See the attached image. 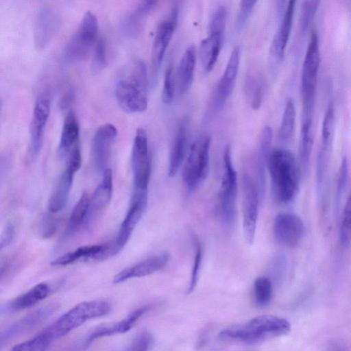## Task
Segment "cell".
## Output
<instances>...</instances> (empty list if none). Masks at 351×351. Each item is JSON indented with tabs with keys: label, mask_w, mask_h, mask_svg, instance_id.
<instances>
[{
	"label": "cell",
	"mask_w": 351,
	"mask_h": 351,
	"mask_svg": "<svg viewBox=\"0 0 351 351\" xmlns=\"http://www.w3.org/2000/svg\"><path fill=\"white\" fill-rule=\"evenodd\" d=\"M147 72L143 61L135 62L128 73L115 87V97L119 107L128 113L142 112L147 108Z\"/></svg>",
	"instance_id": "obj_3"
},
{
	"label": "cell",
	"mask_w": 351,
	"mask_h": 351,
	"mask_svg": "<svg viewBox=\"0 0 351 351\" xmlns=\"http://www.w3.org/2000/svg\"><path fill=\"white\" fill-rule=\"evenodd\" d=\"M320 61L317 32L312 31L305 53L301 75L303 108H314L318 69Z\"/></svg>",
	"instance_id": "obj_7"
},
{
	"label": "cell",
	"mask_w": 351,
	"mask_h": 351,
	"mask_svg": "<svg viewBox=\"0 0 351 351\" xmlns=\"http://www.w3.org/2000/svg\"><path fill=\"white\" fill-rule=\"evenodd\" d=\"M255 179L248 171L242 175V223L244 239L249 245L253 244L257 227L259 205L261 202Z\"/></svg>",
	"instance_id": "obj_8"
},
{
	"label": "cell",
	"mask_w": 351,
	"mask_h": 351,
	"mask_svg": "<svg viewBox=\"0 0 351 351\" xmlns=\"http://www.w3.org/2000/svg\"><path fill=\"white\" fill-rule=\"evenodd\" d=\"M174 97V80L173 76V69L171 65L166 70L163 88L162 90V100L163 103L169 104L172 102Z\"/></svg>",
	"instance_id": "obj_46"
},
{
	"label": "cell",
	"mask_w": 351,
	"mask_h": 351,
	"mask_svg": "<svg viewBox=\"0 0 351 351\" xmlns=\"http://www.w3.org/2000/svg\"><path fill=\"white\" fill-rule=\"evenodd\" d=\"M227 17V10L219 6L213 12L208 25V32L223 34Z\"/></svg>",
	"instance_id": "obj_43"
},
{
	"label": "cell",
	"mask_w": 351,
	"mask_h": 351,
	"mask_svg": "<svg viewBox=\"0 0 351 351\" xmlns=\"http://www.w3.org/2000/svg\"><path fill=\"white\" fill-rule=\"evenodd\" d=\"M265 90L266 81L264 76L260 72H249L244 82V93L247 101L252 108H259Z\"/></svg>",
	"instance_id": "obj_27"
},
{
	"label": "cell",
	"mask_w": 351,
	"mask_h": 351,
	"mask_svg": "<svg viewBox=\"0 0 351 351\" xmlns=\"http://www.w3.org/2000/svg\"><path fill=\"white\" fill-rule=\"evenodd\" d=\"M349 178V164L346 156L342 158L337 174L335 196V210L338 213L346 192Z\"/></svg>",
	"instance_id": "obj_37"
},
{
	"label": "cell",
	"mask_w": 351,
	"mask_h": 351,
	"mask_svg": "<svg viewBox=\"0 0 351 351\" xmlns=\"http://www.w3.org/2000/svg\"><path fill=\"white\" fill-rule=\"evenodd\" d=\"M89 197L84 192L74 206L69 221V231L73 233L84 224L88 208Z\"/></svg>",
	"instance_id": "obj_36"
},
{
	"label": "cell",
	"mask_w": 351,
	"mask_h": 351,
	"mask_svg": "<svg viewBox=\"0 0 351 351\" xmlns=\"http://www.w3.org/2000/svg\"><path fill=\"white\" fill-rule=\"evenodd\" d=\"M45 221L47 223L45 225L43 234H45L47 237H50L56 232V221L51 217H47Z\"/></svg>",
	"instance_id": "obj_50"
},
{
	"label": "cell",
	"mask_w": 351,
	"mask_h": 351,
	"mask_svg": "<svg viewBox=\"0 0 351 351\" xmlns=\"http://www.w3.org/2000/svg\"><path fill=\"white\" fill-rule=\"evenodd\" d=\"M158 1H144L139 3L124 18L121 23V30L129 37H135L142 30L147 16L157 6Z\"/></svg>",
	"instance_id": "obj_24"
},
{
	"label": "cell",
	"mask_w": 351,
	"mask_h": 351,
	"mask_svg": "<svg viewBox=\"0 0 351 351\" xmlns=\"http://www.w3.org/2000/svg\"><path fill=\"white\" fill-rule=\"evenodd\" d=\"M223 169L218 193L217 208L222 222L230 226L234 223L236 216L238 182L231 149L228 145L223 152Z\"/></svg>",
	"instance_id": "obj_5"
},
{
	"label": "cell",
	"mask_w": 351,
	"mask_h": 351,
	"mask_svg": "<svg viewBox=\"0 0 351 351\" xmlns=\"http://www.w3.org/2000/svg\"><path fill=\"white\" fill-rule=\"evenodd\" d=\"M196 62V51L193 45L189 46L183 53L177 72V88L179 94H185L191 88Z\"/></svg>",
	"instance_id": "obj_25"
},
{
	"label": "cell",
	"mask_w": 351,
	"mask_h": 351,
	"mask_svg": "<svg viewBox=\"0 0 351 351\" xmlns=\"http://www.w3.org/2000/svg\"><path fill=\"white\" fill-rule=\"evenodd\" d=\"M194 240L195 245V252L194 256L193 267L191 270L190 282L187 291L188 293L193 292L197 284L202 261L203 253L201 243L197 239L195 238V239Z\"/></svg>",
	"instance_id": "obj_42"
},
{
	"label": "cell",
	"mask_w": 351,
	"mask_h": 351,
	"mask_svg": "<svg viewBox=\"0 0 351 351\" xmlns=\"http://www.w3.org/2000/svg\"><path fill=\"white\" fill-rule=\"evenodd\" d=\"M295 121V104L292 98L286 102L278 131L279 138L282 141H289L293 136Z\"/></svg>",
	"instance_id": "obj_33"
},
{
	"label": "cell",
	"mask_w": 351,
	"mask_h": 351,
	"mask_svg": "<svg viewBox=\"0 0 351 351\" xmlns=\"http://www.w3.org/2000/svg\"><path fill=\"white\" fill-rule=\"evenodd\" d=\"M295 3L293 0L288 2L272 41L271 52L278 60H282L284 58L293 24Z\"/></svg>",
	"instance_id": "obj_23"
},
{
	"label": "cell",
	"mask_w": 351,
	"mask_h": 351,
	"mask_svg": "<svg viewBox=\"0 0 351 351\" xmlns=\"http://www.w3.org/2000/svg\"><path fill=\"white\" fill-rule=\"evenodd\" d=\"M151 308L152 305L150 304L145 305L134 310L119 322L106 323L97 326L87 336L84 341V346H88L95 339L103 337L126 332Z\"/></svg>",
	"instance_id": "obj_18"
},
{
	"label": "cell",
	"mask_w": 351,
	"mask_h": 351,
	"mask_svg": "<svg viewBox=\"0 0 351 351\" xmlns=\"http://www.w3.org/2000/svg\"><path fill=\"white\" fill-rule=\"evenodd\" d=\"M305 232V224L302 219L295 213H280L274 219V238L278 243L284 246L289 247L297 246L304 238Z\"/></svg>",
	"instance_id": "obj_12"
},
{
	"label": "cell",
	"mask_w": 351,
	"mask_h": 351,
	"mask_svg": "<svg viewBox=\"0 0 351 351\" xmlns=\"http://www.w3.org/2000/svg\"><path fill=\"white\" fill-rule=\"evenodd\" d=\"M2 106H3V101H2V99L0 98V115H1V110H2Z\"/></svg>",
	"instance_id": "obj_54"
},
{
	"label": "cell",
	"mask_w": 351,
	"mask_h": 351,
	"mask_svg": "<svg viewBox=\"0 0 351 351\" xmlns=\"http://www.w3.org/2000/svg\"><path fill=\"white\" fill-rule=\"evenodd\" d=\"M80 127L75 114L70 110L64 120L60 140L59 152L65 155L76 145L79 144Z\"/></svg>",
	"instance_id": "obj_29"
},
{
	"label": "cell",
	"mask_w": 351,
	"mask_h": 351,
	"mask_svg": "<svg viewBox=\"0 0 351 351\" xmlns=\"http://www.w3.org/2000/svg\"><path fill=\"white\" fill-rule=\"evenodd\" d=\"M186 130L184 125L180 126L174 136L171 145L168 174L169 177H174L182 166L186 153Z\"/></svg>",
	"instance_id": "obj_30"
},
{
	"label": "cell",
	"mask_w": 351,
	"mask_h": 351,
	"mask_svg": "<svg viewBox=\"0 0 351 351\" xmlns=\"http://www.w3.org/2000/svg\"><path fill=\"white\" fill-rule=\"evenodd\" d=\"M66 155L67 162L66 169L75 173L80 168L82 164L80 143L74 146Z\"/></svg>",
	"instance_id": "obj_47"
},
{
	"label": "cell",
	"mask_w": 351,
	"mask_h": 351,
	"mask_svg": "<svg viewBox=\"0 0 351 351\" xmlns=\"http://www.w3.org/2000/svg\"><path fill=\"white\" fill-rule=\"evenodd\" d=\"M169 259V254L166 252L149 257L132 267L123 269L114 277L112 282L114 284H118L130 278L151 275L162 269Z\"/></svg>",
	"instance_id": "obj_20"
},
{
	"label": "cell",
	"mask_w": 351,
	"mask_h": 351,
	"mask_svg": "<svg viewBox=\"0 0 351 351\" xmlns=\"http://www.w3.org/2000/svg\"><path fill=\"white\" fill-rule=\"evenodd\" d=\"M9 266V262L7 259L0 260V278L4 275Z\"/></svg>",
	"instance_id": "obj_52"
},
{
	"label": "cell",
	"mask_w": 351,
	"mask_h": 351,
	"mask_svg": "<svg viewBox=\"0 0 351 351\" xmlns=\"http://www.w3.org/2000/svg\"><path fill=\"white\" fill-rule=\"evenodd\" d=\"M50 288L46 283H39L26 293L12 300L8 308L11 311H19L29 308L46 298Z\"/></svg>",
	"instance_id": "obj_31"
},
{
	"label": "cell",
	"mask_w": 351,
	"mask_h": 351,
	"mask_svg": "<svg viewBox=\"0 0 351 351\" xmlns=\"http://www.w3.org/2000/svg\"><path fill=\"white\" fill-rule=\"evenodd\" d=\"M328 351H346L345 348L339 343L335 342L332 343L329 348Z\"/></svg>",
	"instance_id": "obj_53"
},
{
	"label": "cell",
	"mask_w": 351,
	"mask_h": 351,
	"mask_svg": "<svg viewBox=\"0 0 351 351\" xmlns=\"http://www.w3.org/2000/svg\"><path fill=\"white\" fill-rule=\"evenodd\" d=\"M116 127L111 123L100 125L94 134L90 156L93 167L98 173L107 170L111 155L112 145L117 136Z\"/></svg>",
	"instance_id": "obj_13"
},
{
	"label": "cell",
	"mask_w": 351,
	"mask_h": 351,
	"mask_svg": "<svg viewBox=\"0 0 351 351\" xmlns=\"http://www.w3.org/2000/svg\"><path fill=\"white\" fill-rule=\"evenodd\" d=\"M210 143V136L204 134L191 146L182 170L183 182L190 192L195 191L208 176Z\"/></svg>",
	"instance_id": "obj_6"
},
{
	"label": "cell",
	"mask_w": 351,
	"mask_h": 351,
	"mask_svg": "<svg viewBox=\"0 0 351 351\" xmlns=\"http://www.w3.org/2000/svg\"><path fill=\"white\" fill-rule=\"evenodd\" d=\"M290 330L291 324L286 319L273 315H262L245 323L224 328L219 333V338L224 341L254 344L287 335Z\"/></svg>",
	"instance_id": "obj_2"
},
{
	"label": "cell",
	"mask_w": 351,
	"mask_h": 351,
	"mask_svg": "<svg viewBox=\"0 0 351 351\" xmlns=\"http://www.w3.org/2000/svg\"><path fill=\"white\" fill-rule=\"evenodd\" d=\"M335 131V108L332 101L328 104L321 130V143L319 152L330 154Z\"/></svg>",
	"instance_id": "obj_32"
},
{
	"label": "cell",
	"mask_w": 351,
	"mask_h": 351,
	"mask_svg": "<svg viewBox=\"0 0 351 351\" xmlns=\"http://www.w3.org/2000/svg\"><path fill=\"white\" fill-rule=\"evenodd\" d=\"M106 65V45L103 38L97 39L94 45L92 69L97 73Z\"/></svg>",
	"instance_id": "obj_41"
},
{
	"label": "cell",
	"mask_w": 351,
	"mask_h": 351,
	"mask_svg": "<svg viewBox=\"0 0 351 351\" xmlns=\"http://www.w3.org/2000/svg\"><path fill=\"white\" fill-rule=\"evenodd\" d=\"M112 194V171L108 169L103 173L101 183L89 198L88 208L84 222L89 224L109 204Z\"/></svg>",
	"instance_id": "obj_21"
},
{
	"label": "cell",
	"mask_w": 351,
	"mask_h": 351,
	"mask_svg": "<svg viewBox=\"0 0 351 351\" xmlns=\"http://www.w3.org/2000/svg\"><path fill=\"white\" fill-rule=\"evenodd\" d=\"M267 168L275 200L282 204L293 201L300 184V170L293 154L282 147L270 150Z\"/></svg>",
	"instance_id": "obj_1"
},
{
	"label": "cell",
	"mask_w": 351,
	"mask_h": 351,
	"mask_svg": "<svg viewBox=\"0 0 351 351\" xmlns=\"http://www.w3.org/2000/svg\"><path fill=\"white\" fill-rule=\"evenodd\" d=\"M97 31L98 22L96 16L90 11L86 12L67 45V56L76 61L86 59L95 44Z\"/></svg>",
	"instance_id": "obj_9"
},
{
	"label": "cell",
	"mask_w": 351,
	"mask_h": 351,
	"mask_svg": "<svg viewBox=\"0 0 351 351\" xmlns=\"http://www.w3.org/2000/svg\"><path fill=\"white\" fill-rule=\"evenodd\" d=\"M199 46V57L202 67L206 72L210 71L219 57L222 46L223 34L208 32Z\"/></svg>",
	"instance_id": "obj_26"
},
{
	"label": "cell",
	"mask_w": 351,
	"mask_h": 351,
	"mask_svg": "<svg viewBox=\"0 0 351 351\" xmlns=\"http://www.w3.org/2000/svg\"><path fill=\"white\" fill-rule=\"evenodd\" d=\"M272 141V130L270 126L265 125L260 134L258 145L255 157V168L256 180L261 200L265 192V173L267 160L270 152V145Z\"/></svg>",
	"instance_id": "obj_22"
},
{
	"label": "cell",
	"mask_w": 351,
	"mask_h": 351,
	"mask_svg": "<svg viewBox=\"0 0 351 351\" xmlns=\"http://www.w3.org/2000/svg\"><path fill=\"white\" fill-rule=\"evenodd\" d=\"M57 13L50 8H43L37 14L34 28V45L37 49H44L49 44L59 27Z\"/></svg>",
	"instance_id": "obj_19"
},
{
	"label": "cell",
	"mask_w": 351,
	"mask_h": 351,
	"mask_svg": "<svg viewBox=\"0 0 351 351\" xmlns=\"http://www.w3.org/2000/svg\"><path fill=\"white\" fill-rule=\"evenodd\" d=\"M351 199L348 197L340 219L339 241L343 247H348L350 243Z\"/></svg>",
	"instance_id": "obj_38"
},
{
	"label": "cell",
	"mask_w": 351,
	"mask_h": 351,
	"mask_svg": "<svg viewBox=\"0 0 351 351\" xmlns=\"http://www.w3.org/2000/svg\"><path fill=\"white\" fill-rule=\"evenodd\" d=\"M254 298L259 307L267 306L273 296V282L267 276H259L254 282Z\"/></svg>",
	"instance_id": "obj_34"
},
{
	"label": "cell",
	"mask_w": 351,
	"mask_h": 351,
	"mask_svg": "<svg viewBox=\"0 0 351 351\" xmlns=\"http://www.w3.org/2000/svg\"><path fill=\"white\" fill-rule=\"evenodd\" d=\"M256 3V1L254 0L240 1L236 19V27L238 31L242 30L245 25Z\"/></svg>",
	"instance_id": "obj_45"
},
{
	"label": "cell",
	"mask_w": 351,
	"mask_h": 351,
	"mask_svg": "<svg viewBox=\"0 0 351 351\" xmlns=\"http://www.w3.org/2000/svg\"><path fill=\"white\" fill-rule=\"evenodd\" d=\"M110 310L111 305L105 300L82 302L62 315L44 331L53 341L65 336L87 320L108 314Z\"/></svg>",
	"instance_id": "obj_4"
},
{
	"label": "cell",
	"mask_w": 351,
	"mask_h": 351,
	"mask_svg": "<svg viewBox=\"0 0 351 351\" xmlns=\"http://www.w3.org/2000/svg\"><path fill=\"white\" fill-rule=\"evenodd\" d=\"M240 62V48L236 46L232 51L224 71L217 82L214 92L213 104L221 107L233 90Z\"/></svg>",
	"instance_id": "obj_17"
},
{
	"label": "cell",
	"mask_w": 351,
	"mask_h": 351,
	"mask_svg": "<svg viewBox=\"0 0 351 351\" xmlns=\"http://www.w3.org/2000/svg\"><path fill=\"white\" fill-rule=\"evenodd\" d=\"M319 5L317 1H305L301 6L300 27L302 33L307 30Z\"/></svg>",
	"instance_id": "obj_44"
},
{
	"label": "cell",
	"mask_w": 351,
	"mask_h": 351,
	"mask_svg": "<svg viewBox=\"0 0 351 351\" xmlns=\"http://www.w3.org/2000/svg\"><path fill=\"white\" fill-rule=\"evenodd\" d=\"M73 175L74 173L66 169L60 177L49 200L48 209L51 213H58L66 206L73 183Z\"/></svg>",
	"instance_id": "obj_28"
},
{
	"label": "cell",
	"mask_w": 351,
	"mask_h": 351,
	"mask_svg": "<svg viewBox=\"0 0 351 351\" xmlns=\"http://www.w3.org/2000/svg\"><path fill=\"white\" fill-rule=\"evenodd\" d=\"M58 308L59 304L57 303L47 304L1 330L0 348L47 319Z\"/></svg>",
	"instance_id": "obj_15"
},
{
	"label": "cell",
	"mask_w": 351,
	"mask_h": 351,
	"mask_svg": "<svg viewBox=\"0 0 351 351\" xmlns=\"http://www.w3.org/2000/svg\"><path fill=\"white\" fill-rule=\"evenodd\" d=\"M101 245L82 246L75 251L67 253L53 260L51 265L53 266H64L74 263L80 258H90L99 252Z\"/></svg>",
	"instance_id": "obj_35"
},
{
	"label": "cell",
	"mask_w": 351,
	"mask_h": 351,
	"mask_svg": "<svg viewBox=\"0 0 351 351\" xmlns=\"http://www.w3.org/2000/svg\"><path fill=\"white\" fill-rule=\"evenodd\" d=\"M152 342V338L148 332L141 333L133 342L129 351H148Z\"/></svg>",
	"instance_id": "obj_48"
},
{
	"label": "cell",
	"mask_w": 351,
	"mask_h": 351,
	"mask_svg": "<svg viewBox=\"0 0 351 351\" xmlns=\"http://www.w3.org/2000/svg\"><path fill=\"white\" fill-rule=\"evenodd\" d=\"M14 236V226L11 223H8L0 235V251L8 247L11 243Z\"/></svg>",
	"instance_id": "obj_49"
},
{
	"label": "cell",
	"mask_w": 351,
	"mask_h": 351,
	"mask_svg": "<svg viewBox=\"0 0 351 351\" xmlns=\"http://www.w3.org/2000/svg\"><path fill=\"white\" fill-rule=\"evenodd\" d=\"M269 273L271 278L276 282H280L285 278L287 269V259L282 253L273 256L269 262Z\"/></svg>",
	"instance_id": "obj_40"
},
{
	"label": "cell",
	"mask_w": 351,
	"mask_h": 351,
	"mask_svg": "<svg viewBox=\"0 0 351 351\" xmlns=\"http://www.w3.org/2000/svg\"><path fill=\"white\" fill-rule=\"evenodd\" d=\"M178 10L177 6L171 8L168 15L158 25L152 50V69L153 77L156 78L164 56L170 43L177 26Z\"/></svg>",
	"instance_id": "obj_14"
},
{
	"label": "cell",
	"mask_w": 351,
	"mask_h": 351,
	"mask_svg": "<svg viewBox=\"0 0 351 351\" xmlns=\"http://www.w3.org/2000/svg\"><path fill=\"white\" fill-rule=\"evenodd\" d=\"M147 204V191L136 190L130 206L120 226L117 237L111 241L114 254H118L128 241L134 229L143 215Z\"/></svg>",
	"instance_id": "obj_11"
},
{
	"label": "cell",
	"mask_w": 351,
	"mask_h": 351,
	"mask_svg": "<svg viewBox=\"0 0 351 351\" xmlns=\"http://www.w3.org/2000/svg\"><path fill=\"white\" fill-rule=\"evenodd\" d=\"M132 166L134 189L147 190L151 173V161L148 152V140L144 128L137 129L132 147Z\"/></svg>",
	"instance_id": "obj_10"
},
{
	"label": "cell",
	"mask_w": 351,
	"mask_h": 351,
	"mask_svg": "<svg viewBox=\"0 0 351 351\" xmlns=\"http://www.w3.org/2000/svg\"><path fill=\"white\" fill-rule=\"evenodd\" d=\"M73 98V92L69 90L66 93L64 97L62 99L60 106L62 108H66L69 104L71 102Z\"/></svg>",
	"instance_id": "obj_51"
},
{
	"label": "cell",
	"mask_w": 351,
	"mask_h": 351,
	"mask_svg": "<svg viewBox=\"0 0 351 351\" xmlns=\"http://www.w3.org/2000/svg\"><path fill=\"white\" fill-rule=\"evenodd\" d=\"M51 99L46 94L39 96L35 103L29 125L30 153L36 158L42 149L45 130L49 117Z\"/></svg>",
	"instance_id": "obj_16"
},
{
	"label": "cell",
	"mask_w": 351,
	"mask_h": 351,
	"mask_svg": "<svg viewBox=\"0 0 351 351\" xmlns=\"http://www.w3.org/2000/svg\"><path fill=\"white\" fill-rule=\"evenodd\" d=\"M51 342L43 330L34 338L15 346L12 351H45Z\"/></svg>",
	"instance_id": "obj_39"
}]
</instances>
